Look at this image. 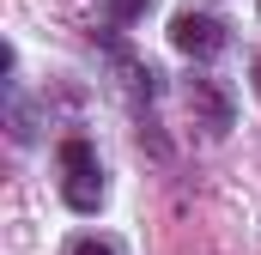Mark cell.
Returning a JSON list of instances; mask_svg holds the SVG:
<instances>
[{
	"mask_svg": "<svg viewBox=\"0 0 261 255\" xmlns=\"http://www.w3.org/2000/svg\"><path fill=\"white\" fill-rule=\"evenodd\" d=\"M170 43H176L182 55L206 61V55H219V49H225V24H219V18H206V12H176V18H170Z\"/></svg>",
	"mask_w": 261,
	"mask_h": 255,
	"instance_id": "2",
	"label": "cell"
},
{
	"mask_svg": "<svg viewBox=\"0 0 261 255\" xmlns=\"http://www.w3.org/2000/svg\"><path fill=\"white\" fill-rule=\"evenodd\" d=\"M189 110H195V122L213 128V134H225V128H231V97H225L213 79H195V85H189Z\"/></svg>",
	"mask_w": 261,
	"mask_h": 255,
	"instance_id": "3",
	"label": "cell"
},
{
	"mask_svg": "<svg viewBox=\"0 0 261 255\" xmlns=\"http://www.w3.org/2000/svg\"><path fill=\"white\" fill-rule=\"evenodd\" d=\"M67 255H116V243H110V237H73Z\"/></svg>",
	"mask_w": 261,
	"mask_h": 255,
	"instance_id": "5",
	"label": "cell"
},
{
	"mask_svg": "<svg viewBox=\"0 0 261 255\" xmlns=\"http://www.w3.org/2000/svg\"><path fill=\"white\" fill-rule=\"evenodd\" d=\"M103 12H110L116 24H134V18H146V12H152V0H103Z\"/></svg>",
	"mask_w": 261,
	"mask_h": 255,
	"instance_id": "4",
	"label": "cell"
},
{
	"mask_svg": "<svg viewBox=\"0 0 261 255\" xmlns=\"http://www.w3.org/2000/svg\"><path fill=\"white\" fill-rule=\"evenodd\" d=\"M61 200L73 213H97L103 207V170H97V152L85 140H61Z\"/></svg>",
	"mask_w": 261,
	"mask_h": 255,
	"instance_id": "1",
	"label": "cell"
},
{
	"mask_svg": "<svg viewBox=\"0 0 261 255\" xmlns=\"http://www.w3.org/2000/svg\"><path fill=\"white\" fill-rule=\"evenodd\" d=\"M255 91H261V61H255Z\"/></svg>",
	"mask_w": 261,
	"mask_h": 255,
	"instance_id": "6",
	"label": "cell"
}]
</instances>
